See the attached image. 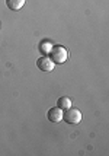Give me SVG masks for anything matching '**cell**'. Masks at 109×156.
Wrapping results in <instances>:
<instances>
[{"instance_id": "cell-1", "label": "cell", "mask_w": 109, "mask_h": 156, "mask_svg": "<svg viewBox=\"0 0 109 156\" xmlns=\"http://www.w3.org/2000/svg\"><path fill=\"white\" fill-rule=\"evenodd\" d=\"M49 58L53 60V63L57 64H63L64 61L68 58V51L63 45H53L51 51H49Z\"/></svg>"}, {"instance_id": "cell-7", "label": "cell", "mask_w": 109, "mask_h": 156, "mask_svg": "<svg viewBox=\"0 0 109 156\" xmlns=\"http://www.w3.org/2000/svg\"><path fill=\"white\" fill-rule=\"evenodd\" d=\"M51 48H53V45H51V44L44 42V44H42V47H41V50L44 51V53H49V51H51Z\"/></svg>"}, {"instance_id": "cell-5", "label": "cell", "mask_w": 109, "mask_h": 156, "mask_svg": "<svg viewBox=\"0 0 109 156\" xmlns=\"http://www.w3.org/2000/svg\"><path fill=\"white\" fill-rule=\"evenodd\" d=\"M26 3V0H6V5L10 10H19Z\"/></svg>"}, {"instance_id": "cell-3", "label": "cell", "mask_w": 109, "mask_h": 156, "mask_svg": "<svg viewBox=\"0 0 109 156\" xmlns=\"http://www.w3.org/2000/svg\"><path fill=\"white\" fill-rule=\"evenodd\" d=\"M36 66H38V69L42 70V72H53V70H54V63H53V60H51L49 57H47V55L39 57V58L36 60Z\"/></svg>"}, {"instance_id": "cell-6", "label": "cell", "mask_w": 109, "mask_h": 156, "mask_svg": "<svg viewBox=\"0 0 109 156\" xmlns=\"http://www.w3.org/2000/svg\"><path fill=\"white\" fill-rule=\"evenodd\" d=\"M57 107L61 108L63 111L70 108V107H71V99H70L68 96H61V98H58V101H57Z\"/></svg>"}, {"instance_id": "cell-2", "label": "cell", "mask_w": 109, "mask_h": 156, "mask_svg": "<svg viewBox=\"0 0 109 156\" xmlns=\"http://www.w3.org/2000/svg\"><path fill=\"white\" fill-rule=\"evenodd\" d=\"M63 120L67 122V124H79V122L82 121V112H80V109L70 107V108L64 109Z\"/></svg>"}, {"instance_id": "cell-4", "label": "cell", "mask_w": 109, "mask_h": 156, "mask_svg": "<svg viewBox=\"0 0 109 156\" xmlns=\"http://www.w3.org/2000/svg\"><path fill=\"white\" fill-rule=\"evenodd\" d=\"M47 118L51 122H60L63 120V109L58 108V107H54L51 108L47 112Z\"/></svg>"}]
</instances>
